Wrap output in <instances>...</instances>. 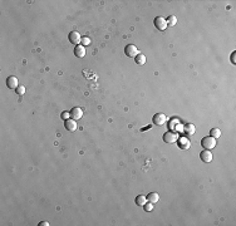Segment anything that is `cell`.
I'll list each match as a JSON object with an SVG mask.
<instances>
[{
	"label": "cell",
	"instance_id": "6da1fadb",
	"mask_svg": "<svg viewBox=\"0 0 236 226\" xmlns=\"http://www.w3.org/2000/svg\"><path fill=\"white\" fill-rule=\"evenodd\" d=\"M201 146L205 148V150H212L216 147V138L211 137V136H206L201 140Z\"/></svg>",
	"mask_w": 236,
	"mask_h": 226
},
{
	"label": "cell",
	"instance_id": "7a4b0ae2",
	"mask_svg": "<svg viewBox=\"0 0 236 226\" xmlns=\"http://www.w3.org/2000/svg\"><path fill=\"white\" fill-rule=\"evenodd\" d=\"M177 140H178V133L177 132H172V131H167L166 133L163 135V141L166 142V143H175V142H177Z\"/></svg>",
	"mask_w": 236,
	"mask_h": 226
},
{
	"label": "cell",
	"instance_id": "3957f363",
	"mask_svg": "<svg viewBox=\"0 0 236 226\" xmlns=\"http://www.w3.org/2000/svg\"><path fill=\"white\" fill-rule=\"evenodd\" d=\"M124 53H126V56L129 57V58H136V57L139 54V50L137 49L136 45L129 44V45H127V47L124 48Z\"/></svg>",
	"mask_w": 236,
	"mask_h": 226
},
{
	"label": "cell",
	"instance_id": "277c9868",
	"mask_svg": "<svg viewBox=\"0 0 236 226\" xmlns=\"http://www.w3.org/2000/svg\"><path fill=\"white\" fill-rule=\"evenodd\" d=\"M153 123L156 124V126H163V124H166V122H167V117H166V114L165 113H156L154 116H153Z\"/></svg>",
	"mask_w": 236,
	"mask_h": 226
},
{
	"label": "cell",
	"instance_id": "5b68a950",
	"mask_svg": "<svg viewBox=\"0 0 236 226\" xmlns=\"http://www.w3.org/2000/svg\"><path fill=\"white\" fill-rule=\"evenodd\" d=\"M154 26H156V28L157 29H158V30H161V32H163L166 28H167V20L165 19V18H162V17H157L156 19H154Z\"/></svg>",
	"mask_w": 236,
	"mask_h": 226
},
{
	"label": "cell",
	"instance_id": "8992f818",
	"mask_svg": "<svg viewBox=\"0 0 236 226\" xmlns=\"http://www.w3.org/2000/svg\"><path fill=\"white\" fill-rule=\"evenodd\" d=\"M18 83H19V82H18V78L14 77V75H10V77L6 78V86H8V88H10V89H17V88L19 87Z\"/></svg>",
	"mask_w": 236,
	"mask_h": 226
},
{
	"label": "cell",
	"instance_id": "52a82bcc",
	"mask_svg": "<svg viewBox=\"0 0 236 226\" xmlns=\"http://www.w3.org/2000/svg\"><path fill=\"white\" fill-rule=\"evenodd\" d=\"M200 158H201V161L202 162H205V163H210L212 161V153L210 152L208 150H205V151H202V152H200Z\"/></svg>",
	"mask_w": 236,
	"mask_h": 226
},
{
	"label": "cell",
	"instance_id": "ba28073f",
	"mask_svg": "<svg viewBox=\"0 0 236 226\" xmlns=\"http://www.w3.org/2000/svg\"><path fill=\"white\" fill-rule=\"evenodd\" d=\"M69 42L70 43H73L74 45H79L81 44V40H82V38H81V35H79V33L78 32H72V33H69Z\"/></svg>",
	"mask_w": 236,
	"mask_h": 226
},
{
	"label": "cell",
	"instance_id": "9c48e42d",
	"mask_svg": "<svg viewBox=\"0 0 236 226\" xmlns=\"http://www.w3.org/2000/svg\"><path fill=\"white\" fill-rule=\"evenodd\" d=\"M177 142H178V147H180L181 150H188V148L191 147V142H190V140L186 138V137L178 138Z\"/></svg>",
	"mask_w": 236,
	"mask_h": 226
},
{
	"label": "cell",
	"instance_id": "30bf717a",
	"mask_svg": "<svg viewBox=\"0 0 236 226\" xmlns=\"http://www.w3.org/2000/svg\"><path fill=\"white\" fill-rule=\"evenodd\" d=\"M64 126H65V128H67L69 132H74L75 129H77V127H78V124H77V121L75 119H67V121H65V123H64Z\"/></svg>",
	"mask_w": 236,
	"mask_h": 226
},
{
	"label": "cell",
	"instance_id": "8fae6325",
	"mask_svg": "<svg viewBox=\"0 0 236 226\" xmlns=\"http://www.w3.org/2000/svg\"><path fill=\"white\" fill-rule=\"evenodd\" d=\"M70 117L73 119H75V121H78V119H81L83 117V111L79 108V107H74L72 111H70Z\"/></svg>",
	"mask_w": 236,
	"mask_h": 226
},
{
	"label": "cell",
	"instance_id": "7c38bea8",
	"mask_svg": "<svg viewBox=\"0 0 236 226\" xmlns=\"http://www.w3.org/2000/svg\"><path fill=\"white\" fill-rule=\"evenodd\" d=\"M74 54H75V57H78V58H83V57L86 56V48H84L82 44L75 45V48H74Z\"/></svg>",
	"mask_w": 236,
	"mask_h": 226
},
{
	"label": "cell",
	"instance_id": "4fadbf2b",
	"mask_svg": "<svg viewBox=\"0 0 236 226\" xmlns=\"http://www.w3.org/2000/svg\"><path fill=\"white\" fill-rule=\"evenodd\" d=\"M182 129L185 131V133H188V135H195V131H196V128H195V126H193L192 123L185 124Z\"/></svg>",
	"mask_w": 236,
	"mask_h": 226
},
{
	"label": "cell",
	"instance_id": "5bb4252c",
	"mask_svg": "<svg viewBox=\"0 0 236 226\" xmlns=\"http://www.w3.org/2000/svg\"><path fill=\"white\" fill-rule=\"evenodd\" d=\"M147 200H148L150 202H152V204H156V202H158L160 196H158V193H157V192H151V193H148V196H147Z\"/></svg>",
	"mask_w": 236,
	"mask_h": 226
},
{
	"label": "cell",
	"instance_id": "9a60e30c",
	"mask_svg": "<svg viewBox=\"0 0 236 226\" xmlns=\"http://www.w3.org/2000/svg\"><path fill=\"white\" fill-rule=\"evenodd\" d=\"M146 202H147V197H146V196L139 195V196H137V197H136V205H138V206H143Z\"/></svg>",
	"mask_w": 236,
	"mask_h": 226
},
{
	"label": "cell",
	"instance_id": "2e32d148",
	"mask_svg": "<svg viewBox=\"0 0 236 226\" xmlns=\"http://www.w3.org/2000/svg\"><path fill=\"white\" fill-rule=\"evenodd\" d=\"M135 59H136V63H137L138 65H143V64L146 63V57L143 56V54H141V53H139V54H138Z\"/></svg>",
	"mask_w": 236,
	"mask_h": 226
},
{
	"label": "cell",
	"instance_id": "e0dca14e",
	"mask_svg": "<svg viewBox=\"0 0 236 226\" xmlns=\"http://www.w3.org/2000/svg\"><path fill=\"white\" fill-rule=\"evenodd\" d=\"M210 136L214 137V138H219L221 136V131L219 128H212L211 131H210Z\"/></svg>",
	"mask_w": 236,
	"mask_h": 226
},
{
	"label": "cell",
	"instance_id": "ac0fdd59",
	"mask_svg": "<svg viewBox=\"0 0 236 226\" xmlns=\"http://www.w3.org/2000/svg\"><path fill=\"white\" fill-rule=\"evenodd\" d=\"M166 20H167V25H168V26H175L176 23H177V19H176V17H173V15L168 17V19H166Z\"/></svg>",
	"mask_w": 236,
	"mask_h": 226
},
{
	"label": "cell",
	"instance_id": "d6986e66",
	"mask_svg": "<svg viewBox=\"0 0 236 226\" xmlns=\"http://www.w3.org/2000/svg\"><path fill=\"white\" fill-rule=\"evenodd\" d=\"M143 207H145V211H147V212H151L152 210H153V204L152 202H146L145 205H143Z\"/></svg>",
	"mask_w": 236,
	"mask_h": 226
},
{
	"label": "cell",
	"instance_id": "ffe728a7",
	"mask_svg": "<svg viewBox=\"0 0 236 226\" xmlns=\"http://www.w3.org/2000/svg\"><path fill=\"white\" fill-rule=\"evenodd\" d=\"M81 43H82L83 47H87V45L90 44V39H89L88 36H83V38H82V40H81Z\"/></svg>",
	"mask_w": 236,
	"mask_h": 226
},
{
	"label": "cell",
	"instance_id": "44dd1931",
	"mask_svg": "<svg viewBox=\"0 0 236 226\" xmlns=\"http://www.w3.org/2000/svg\"><path fill=\"white\" fill-rule=\"evenodd\" d=\"M15 92L18 93L19 96H23L24 93H25V87H24V86H19V87L15 89Z\"/></svg>",
	"mask_w": 236,
	"mask_h": 226
},
{
	"label": "cell",
	"instance_id": "7402d4cb",
	"mask_svg": "<svg viewBox=\"0 0 236 226\" xmlns=\"http://www.w3.org/2000/svg\"><path fill=\"white\" fill-rule=\"evenodd\" d=\"M69 117H70V112H63L62 113V119H64V121H67V119H69Z\"/></svg>",
	"mask_w": 236,
	"mask_h": 226
},
{
	"label": "cell",
	"instance_id": "603a6c76",
	"mask_svg": "<svg viewBox=\"0 0 236 226\" xmlns=\"http://www.w3.org/2000/svg\"><path fill=\"white\" fill-rule=\"evenodd\" d=\"M235 56H236V52H234L232 56H231V62H232V64H236V62H235Z\"/></svg>",
	"mask_w": 236,
	"mask_h": 226
},
{
	"label": "cell",
	"instance_id": "cb8c5ba5",
	"mask_svg": "<svg viewBox=\"0 0 236 226\" xmlns=\"http://www.w3.org/2000/svg\"><path fill=\"white\" fill-rule=\"evenodd\" d=\"M39 225H40V226H49V222L48 221H42Z\"/></svg>",
	"mask_w": 236,
	"mask_h": 226
}]
</instances>
